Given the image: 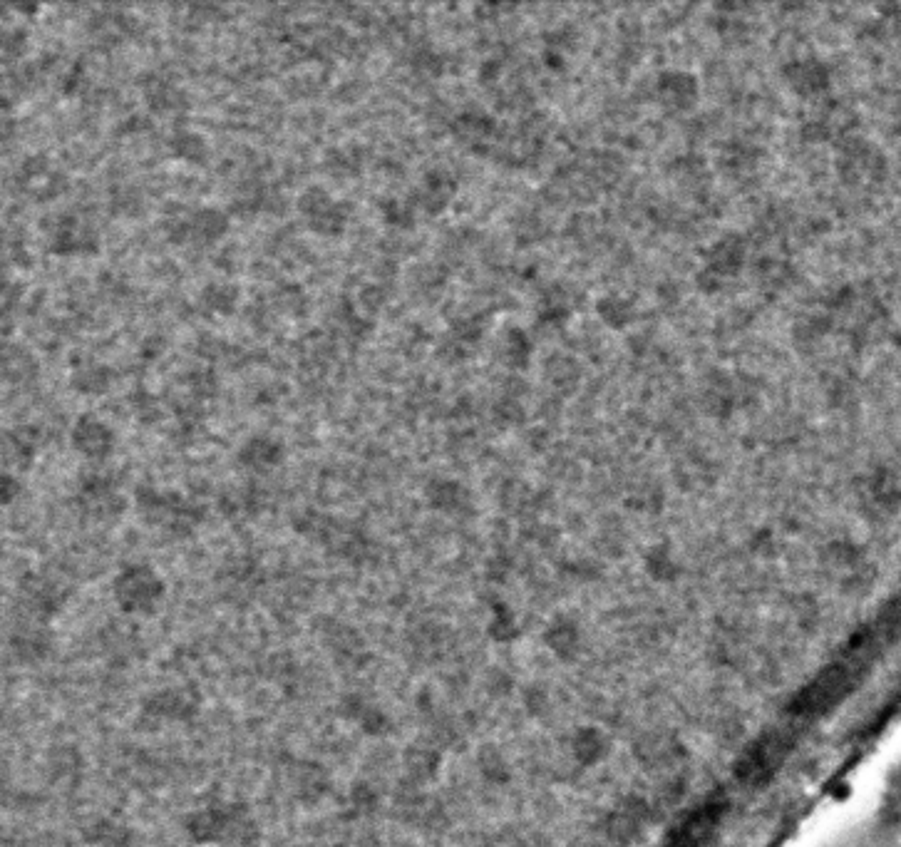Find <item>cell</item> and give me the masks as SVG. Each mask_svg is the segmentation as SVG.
Wrapping results in <instances>:
<instances>
[{
	"label": "cell",
	"instance_id": "cell-1",
	"mask_svg": "<svg viewBox=\"0 0 901 847\" xmlns=\"http://www.w3.org/2000/svg\"><path fill=\"white\" fill-rule=\"evenodd\" d=\"M137 507L142 510V515H147L149 520H159L164 525H169L172 530H189L197 520H202V507L189 502L187 497L179 495V492H164L157 490L152 485H139L135 490ZM144 517V520H147Z\"/></svg>",
	"mask_w": 901,
	"mask_h": 847
},
{
	"label": "cell",
	"instance_id": "cell-2",
	"mask_svg": "<svg viewBox=\"0 0 901 847\" xmlns=\"http://www.w3.org/2000/svg\"><path fill=\"white\" fill-rule=\"evenodd\" d=\"M298 212L316 234L338 236L348 227V207L321 184H311L298 194Z\"/></svg>",
	"mask_w": 901,
	"mask_h": 847
},
{
	"label": "cell",
	"instance_id": "cell-3",
	"mask_svg": "<svg viewBox=\"0 0 901 847\" xmlns=\"http://www.w3.org/2000/svg\"><path fill=\"white\" fill-rule=\"evenodd\" d=\"M70 445L82 458L107 460L117 448V433L100 415L80 413L70 425Z\"/></svg>",
	"mask_w": 901,
	"mask_h": 847
},
{
	"label": "cell",
	"instance_id": "cell-4",
	"mask_svg": "<svg viewBox=\"0 0 901 847\" xmlns=\"http://www.w3.org/2000/svg\"><path fill=\"white\" fill-rule=\"evenodd\" d=\"M226 231H229V214L214 204L189 209L182 219L169 224L172 241H194V244H211Z\"/></svg>",
	"mask_w": 901,
	"mask_h": 847
},
{
	"label": "cell",
	"instance_id": "cell-5",
	"mask_svg": "<svg viewBox=\"0 0 901 847\" xmlns=\"http://www.w3.org/2000/svg\"><path fill=\"white\" fill-rule=\"evenodd\" d=\"M48 251L55 256L95 254L100 251V236L75 214H60L50 227Z\"/></svg>",
	"mask_w": 901,
	"mask_h": 847
},
{
	"label": "cell",
	"instance_id": "cell-6",
	"mask_svg": "<svg viewBox=\"0 0 901 847\" xmlns=\"http://www.w3.org/2000/svg\"><path fill=\"white\" fill-rule=\"evenodd\" d=\"M82 505L97 515H110V512H122L125 500L117 490V480L107 472H85L80 477V490H77Z\"/></svg>",
	"mask_w": 901,
	"mask_h": 847
},
{
	"label": "cell",
	"instance_id": "cell-7",
	"mask_svg": "<svg viewBox=\"0 0 901 847\" xmlns=\"http://www.w3.org/2000/svg\"><path fill=\"white\" fill-rule=\"evenodd\" d=\"M286 458V445L269 433L249 435L236 450V462L251 472H269Z\"/></svg>",
	"mask_w": 901,
	"mask_h": 847
},
{
	"label": "cell",
	"instance_id": "cell-8",
	"mask_svg": "<svg viewBox=\"0 0 901 847\" xmlns=\"http://www.w3.org/2000/svg\"><path fill=\"white\" fill-rule=\"evenodd\" d=\"M139 85H142L144 102H147L149 110H154V112L182 110V107H187V102H189L184 87L164 73H154V70L152 73H144L142 80H139Z\"/></svg>",
	"mask_w": 901,
	"mask_h": 847
},
{
	"label": "cell",
	"instance_id": "cell-9",
	"mask_svg": "<svg viewBox=\"0 0 901 847\" xmlns=\"http://www.w3.org/2000/svg\"><path fill=\"white\" fill-rule=\"evenodd\" d=\"M112 368L107 363L97 361V358H80V361L72 363L70 368V385L82 395H102L110 390Z\"/></svg>",
	"mask_w": 901,
	"mask_h": 847
},
{
	"label": "cell",
	"instance_id": "cell-10",
	"mask_svg": "<svg viewBox=\"0 0 901 847\" xmlns=\"http://www.w3.org/2000/svg\"><path fill=\"white\" fill-rule=\"evenodd\" d=\"M38 453V440L28 435V428L3 430V460L5 465L30 467Z\"/></svg>",
	"mask_w": 901,
	"mask_h": 847
},
{
	"label": "cell",
	"instance_id": "cell-11",
	"mask_svg": "<svg viewBox=\"0 0 901 847\" xmlns=\"http://www.w3.org/2000/svg\"><path fill=\"white\" fill-rule=\"evenodd\" d=\"M169 150H172L174 157L187 159V162L194 164H204L209 157V142L204 140L202 132L182 127V130H177L169 137Z\"/></svg>",
	"mask_w": 901,
	"mask_h": 847
},
{
	"label": "cell",
	"instance_id": "cell-12",
	"mask_svg": "<svg viewBox=\"0 0 901 847\" xmlns=\"http://www.w3.org/2000/svg\"><path fill=\"white\" fill-rule=\"evenodd\" d=\"M199 304H202L204 311L219 313V316L234 313L236 304H239V286L231 284V281H211L202 289Z\"/></svg>",
	"mask_w": 901,
	"mask_h": 847
},
{
	"label": "cell",
	"instance_id": "cell-13",
	"mask_svg": "<svg viewBox=\"0 0 901 847\" xmlns=\"http://www.w3.org/2000/svg\"><path fill=\"white\" fill-rule=\"evenodd\" d=\"M38 373V361L33 353L20 346H5L3 351V376L5 381H23Z\"/></svg>",
	"mask_w": 901,
	"mask_h": 847
},
{
	"label": "cell",
	"instance_id": "cell-14",
	"mask_svg": "<svg viewBox=\"0 0 901 847\" xmlns=\"http://www.w3.org/2000/svg\"><path fill=\"white\" fill-rule=\"evenodd\" d=\"M187 385L197 398H211L219 390V378H216L214 368H194L187 373Z\"/></svg>",
	"mask_w": 901,
	"mask_h": 847
},
{
	"label": "cell",
	"instance_id": "cell-15",
	"mask_svg": "<svg viewBox=\"0 0 901 847\" xmlns=\"http://www.w3.org/2000/svg\"><path fill=\"white\" fill-rule=\"evenodd\" d=\"M28 50V30L25 28H8L3 35V55L5 63H13Z\"/></svg>",
	"mask_w": 901,
	"mask_h": 847
},
{
	"label": "cell",
	"instance_id": "cell-16",
	"mask_svg": "<svg viewBox=\"0 0 901 847\" xmlns=\"http://www.w3.org/2000/svg\"><path fill=\"white\" fill-rule=\"evenodd\" d=\"M20 490H23V482L13 472H3L0 475V495H3V502H13L20 495Z\"/></svg>",
	"mask_w": 901,
	"mask_h": 847
},
{
	"label": "cell",
	"instance_id": "cell-17",
	"mask_svg": "<svg viewBox=\"0 0 901 847\" xmlns=\"http://www.w3.org/2000/svg\"><path fill=\"white\" fill-rule=\"evenodd\" d=\"M149 125H152V120H149V115H142V112H135V115H130L125 122H122L120 132H127V135H135V132L149 130Z\"/></svg>",
	"mask_w": 901,
	"mask_h": 847
},
{
	"label": "cell",
	"instance_id": "cell-18",
	"mask_svg": "<svg viewBox=\"0 0 901 847\" xmlns=\"http://www.w3.org/2000/svg\"><path fill=\"white\" fill-rule=\"evenodd\" d=\"M82 77H85V68H82L80 60H75V63L70 65L68 73H65V77H63V92H75L77 85L82 82Z\"/></svg>",
	"mask_w": 901,
	"mask_h": 847
}]
</instances>
